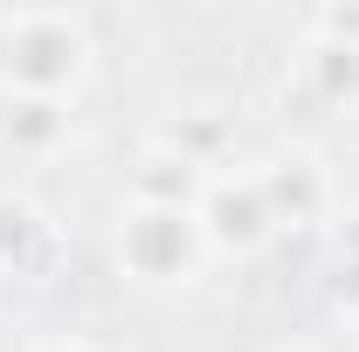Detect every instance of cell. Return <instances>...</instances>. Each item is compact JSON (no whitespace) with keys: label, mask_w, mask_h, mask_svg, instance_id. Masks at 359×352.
<instances>
[{"label":"cell","mask_w":359,"mask_h":352,"mask_svg":"<svg viewBox=\"0 0 359 352\" xmlns=\"http://www.w3.org/2000/svg\"><path fill=\"white\" fill-rule=\"evenodd\" d=\"M90 76H97V42H90L83 14H62V7H7V69H0V90L76 104V90Z\"/></svg>","instance_id":"obj_1"},{"label":"cell","mask_w":359,"mask_h":352,"mask_svg":"<svg viewBox=\"0 0 359 352\" xmlns=\"http://www.w3.org/2000/svg\"><path fill=\"white\" fill-rule=\"evenodd\" d=\"M111 263L118 276H132L138 290H187L201 283L208 256V235L194 208H166V201H125L118 228H111Z\"/></svg>","instance_id":"obj_2"},{"label":"cell","mask_w":359,"mask_h":352,"mask_svg":"<svg viewBox=\"0 0 359 352\" xmlns=\"http://www.w3.org/2000/svg\"><path fill=\"white\" fill-rule=\"evenodd\" d=\"M194 221L208 235V256H228V263H256L269 242L283 235L276 215L263 201V180L256 166H222V173L201 180V201H194Z\"/></svg>","instance_id":"obj_3"},{"label":"cell","mask_w":359,"mask_h":352,"mask_svg":"<svg viewBox=\"0 0 359 352\" xmlns=\"http://www.w3.org/2000/svg\"><path fill=\"white\" fill-rule=\"evenodd\" d=\"M69 138H76V111H69V104L0 90V159H14V166H48V159L69 152Z\"/></svg>","instance_id":"obj_4"},{"label":"cell","mask_w":359,"mask_h":352,"mask_svg":"<svg viewBox=\"0 0 359 352\" xmlns=\"http://www.w3.org/2000/svg\"><path fill=\"white\" fill-rule=\"evenodd\" d=\"M290 90H297V104H311L318 118H359V48L325 42V35H304L283 97H290Z\"/></svg>","instance_id":"obj_5"},{"label":"cell","mask_w":359,"mask_h":352,"mask_svg":"<svg viewBox=\"0 0 359 352\" xmlns=\"http://www.w3.org/2000/svg\"><path fill=\"white\" fill-rule=\"evenodd\" d=\"M256 180H263V201H269V215H276V228H318V221L332 215V173L318 166L304 145L263 159Z\"/></svg>","instance_id":"obj_6"},{"label":"cell","mask_w":359,"mask_h":352,"mask_svg":"<svg viewBox=\"0 0 359 352\" xmlns=\"http://www.w3.org/2000/svg\"><path fill=\"white\" fill-rule=\"evenodd\" d=\"M55 249H62V235H55L48 208L21 187H0V276H42Z\"/></svg>","instance_id":"obj_7"},{"label":"cell","mask_w":359,"mask_h":352,"mask_svg":"<svg viewBox=\"0 0 359 352\" xmlns=\"http://www.w3.org/2000/svg\"><path fill=\"white\" fill-rule=\"evenodd\" d=\"M152 145L173 152V159H187L194 173H222L228 152H235V125H228L215 104H187V111H173V118H159Z\"/></svg>","instance_id":"obj_8"},{"label":"cell","mask_w":359,"mask_h":352,"mask_svg":"<svg viewBox=\"0 0 359 352\" xmlns=\"http://www.w3.org/2000/svg\"><path fill=\"white\" fill-rule=\"evenodd\" d=\"M201 180L187 159H173V152H159V145H145V159L132 166V201H166V208H194L201 201Z\"/></svg>","instance_id":"obj_9"},{"label":"cell","mask_w":359,"mask_h":352,"mask_svg":"<svg viewBox=\"0 0 359 352\" xmlns=\"http://www.w3.org/2000/svg\"><path fill=\"white\" fill-rule=\"evenodd\" d=\"M311 35L359 48V7H318V14H311Z\"/></svg>","instance_id":"obj_10"},{"label":"cell","mask_w":359,"mask_h":352,"mask_svg":"<svg viewBox=\"0 0 359 352\" xmlns=\"http://www.w3.org/2000/svg\"><path fill=\"white\" fill-rule=\"evenodd\" d=\"M35 352H104V346H97V339H42Z\"/></svg>","instance_id":"obj_11"},{"label":"cell","mask_w":359,"mask_h":352,"mask_svg":"<svg viewBox=\"0 0 359 352\" xmlns=\"http://www.w3.org/2000/svg\"><path fill=\"white\" fill-rule=\"evenodd\" d=\"M263 352H325V346H318V339H269Z\"/></svg>","instance_id":"obj_12"},{"label":"cell","mask_w":359,"mask_h":352,"mask_svg":"<svg viewBox=\"0 0 359 352\" xmlns=\"http://www.w3.org/2000/svg\"><path fill=\"white\" fill-rule=\"evenodd\" d=\"M0 352H14V318L0 311Z\"/></svg>","instance_id":"obj_13"},{"label":"cell","mask_w":359,"mask_h":352,"mask_svg":"<svg viewBox=\"0 0 359 352\" xmlns=\"http://www.w3.org/2000/svg\"><path fill=\"white\" fill-rule=\"evenodd\" d=\"M0 69H7V7H0Z\"/></svg>","instance_id":"obj_14"},{"label":"cell","mask_w":359,"mask_h":352,"mask_svg":"<svg viewBox=\"0 0 359 352\" xmlns=\"http://www.w3.org/2000/svg\"><path fill=\"white\" fill-rule=\"evenodd\" d=\"M353 332H359V304H353Z\"/></svg>","instance_id":"obj_15"}]
</instances>
